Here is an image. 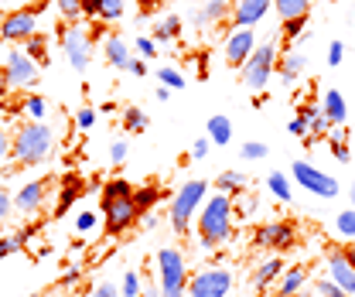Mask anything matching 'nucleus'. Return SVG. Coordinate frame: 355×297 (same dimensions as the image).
Here are the masks:
<instances>
[{
    "label": "nucleus",
    "instance_id": "1",
    "mask_svg": "<svg viewBox=\"0 0 355 297\" xmlns=\"http://www.w3.org/2000/svg\"><path fill=\"white\" fill-rule=\"evenodd\" d=\"M51 147H55V137H51V130L44 127L42 120H24V124H17L14 137H10V158L17 161V168H35V164H42L44 158L51 154Z\"/></svg>",
    "mask_w": 355,
    "mask_h": 297
},
{
    "label": "nucleus",
    "instance_id": "2",
    "mask_svg": "<svg viewBox=\"0 0 355 297\" xmlns=\"http://www.w3.org/2000/svg\"><path fill=\"white\" fill-rule=\"evenodd\" d=\"M232 202H229V195H212L209 202H205V209L195 215L198 219V239H202V250H216L222 246L229 236H232Z\"/></svg>",
    "mask_w": 355,
    "mask_h": 297
},
{
    "label": "nucleus",
    "instance_id": "3",
    "mask_svg": "<svg viewBox=\"0 0 355 297\" xmlns=\"http://www.w3.org/2000/svg\"><path fill=\"white\" fill-rule=\"evenodd\" d=\"M205 181H188V185H181L175 195V202H171V226H175L178 236H188V229H191V219L198 215V205L205 202Z\"/></svg>",
    "mask_w": 355,
    "mask_h": 297
},
{
    "label": "nucleus",
    "instance_id": "4",
    "mask_svg": "<svg viewBox=\"0 0 355 297\" xmlns=\"http://www.w3.org/2000/svg\"><path fill=\"white\" fill-rule=\"evenodd\" d=\"M157 266H161V297H184V291H188L184 256L175 246H164L157 253Z\"/></svg>",
    "mask_w": 355,
    "mask_h": 297
},
{
    "label": "nucleus",
    "instance_id": "5",
    "mask_svg": "<svg viewBox=\"0 0 355 297\" xmlns=\"http://www.w3.org/2000/svg\"><path fill=\"white\" fill-rule=\"evenodd\" d=\"M273 69H277V44L266 42V44H260V48L250 55V62L243 65V85L253 89V92H263L266 83H270V76H273Z\"/></svg>",
    "mask_w": 355,
    "mask_h": 297
},
{
    "label": "nucleus",
    "instance_id": "6",
    "mask_svg": "<svg viewBox=\"0 0 355 297\" xmlns=\"http://www.w3.org/2000/svg\"><path fill=\"white\" fill-rule=\"evenodd\" d=\"M232 291V270L225 266H212V270H202L188 280V297H229Z\"/></svg>",
    "mask_w": 355,
    "mask_h": 297
},
{
    "label": "nucleus",
    "instance_id": "7",
    "mask_svg": "<svg viewBox=\"0 0 355 297\" xmlns=\"http://www.w3.org/2000/svg\"><path fill=\"white\" fill-rule=\"evenodd\" d=\"M69 21L58 24V35H62V44H65V58L76 72H86L89 62H92V35H86L83 28H65Z\"/></svg>",
    "mask_w": 355,
    "mask_h": 297
},
{
    "label": "nucleus",
    "instance_id": "8",
    "mask_svg": "<svg viewBox=\"0 0 355 297\" xmlns=\"http://www.w3.org/2000/svg\"><path fill=\"white\" fill-rule=\"evenodd\" d=\"M42 7H44V0H38V3H31L24 10L7 14L3 24H0V38H7V42H28L31 35H38V10Z\"/></svg>",
    "mask_w": 355,
    "mask_h": 297
},
{
    "label": "nucleus",
    "instance_id": "9",
    "mask_svg": "<svg viewBox=\"0 0 355 297\" xmlns=\"http://www.w3.org/2000/svg\"><path fill=\"white\" fill-rule=\"evenodd\" d=\"M294 178H297V185L301 188H308L311 195H321V198H335L338 195V181L331 178V174H324V171L311 168L308 161H294Z\"/></svg>",
    "mask_w": 355,
    "mask_h": 297
},
{
    "label": "nucleus",
    "instance_id": "10",
    "mask_svg": "<svg viewBox=\"0 0 355 297\" xmlns=\"http://www.w3.org/2000/svg\"><path fill=\"white\" fill-rule=\"evenodd\" d=\"M3 72H7L10 85H21V89H35V85L42 83L38 65H35L24 51H7V65H3Z\"/></svg>",
    "mask_w": 355,
    "mask_h": 297
},
{
    "label": "nucleus",
    "instance_id": "11",
    "mask_svg": "<svg viewBox=\"0 0 355 297\" xmlns=\"http://www.w3.org/2000/svg\"><path fill=\"white\" fill-rule=\"evenodd\" d=\"M297 243V229H294V222H266L257 229V246H263V250H291Z\"/></svg>",
    "mask_w": 355,
    "mask_h": 297
},
{
    "label": "nucleus",
    "instance_id": "12",
    "mask_svg": "<svg viewBox=\"0 0 355 297\" xmlns=\"http://www.w3.org/2000/svg\"><path fill=\"white\" fill-rule=\"evenodd\" d=\"M103 215H106V232H110V236H120V232H127L133 222L140 219L137 205H133V198H116V202H103Z\"/></svg>",
    "mask_w": 355,
    "mask_h": 297
},
{
    "label": "nucleus",
    "instance_id": "13",
    "mask_svg": "<svg viewBox=\"0 0 355 297\" xmlns=\"http://www.w3.org/2000/svg\"><path fill=\"white\" fill-rule=\"evenodd\" d=\"M253 51H257V38H253L250 28H236V31L225 38V62H229L232 69H243Z\"/></svg>",
    "mask_w": 355,
    "mask_h": 297
},
{
    "label": "nucleus",
    "instance_id": "14",
    "mask_svg": "<svg viewBox=\"0 0 355 297\" xmlns=\"http://www.w3.org/2000/svg\"><path fill=\"white\" fill-rule=\"evenodd\" d=\"M51 185H55V178H42V181H28L17 195H14V209L17 212H42L44 198H48V192H51Z\"/></svg>",
    "mask_w": 355,
    "mask_h": 297
},
{
    "label": "nucleus",
    "instance_id": "15",
    "mask_svg": "<svg viewBox=\"0 0 355 297\" xmlns=\"http://www.w3.org/2000/svg\"><path fill=\"white\" fill-rule=\"evenodd\" d=\"M328 273H331V277H328L331 284H338L349 297H355V270H352V263L342 256L338 246H331V250H328Z\"/></svg>",
    "mask_w": 355,
    "mask_h": 297
},
{
    "label": "nucleus",
    "instance_id": "16",
    "mask_svg": "<svg viewBox=\"0 0 355 297\" xmlns=\"http://www.w3.org/2000/svg\"><path fill=\"white\" fill-rule=\"evenodd\" d=\"M273 7V0H239L232 7V24L236 28H253L266 17V10Z\"/></svg>",
    "mask_w": 355,
    "mask_h": 297
},
{
    "label": "nucleus",
    "instance_id": "17",
    "mask_svg": "<svg viewBox=\"0 0 355 297\" xmlns=\"http://www.w3.org/2000/svg\"><path fill=\"white\" fill-rule=\"evenodd\" d=\"M103 55H106V62H110L113 69H123V72H127V65L133 62L130 44L123 42L120 35H110V38H106V44H103Z\"/></svg>",
    "mask_w": 355,
    "mask_h": 297
},
{
    "label": "nucleus",
    "instance_id": "18",
    "mask_svg": "<svg viewBox=\"0 0 355 297\" xmlns=\"http://www.w3.org/2000/svg\"><path fill=\"white\" fill-rule=\"evenodd\" d=\"M83 192H86V181H83L79 174H65V178H62V188H58V205H55V212L62 215Z\"/></svg>",
    "mask_w": 355,
    "mask_h": 297
},
{
    "label": "nucleus",
    "instance_id": "19",
    "mask_svg": "<svg viewBox=\"0 0 355 297\" xmlns=\"http://www.w3.org/2000/svg\"><path fill=\"white\" fill-rule=\"evenodd\" d=\"M229 14V0H209L205 7H198V10H191V24H216Z\"/></svg>",
    "mask_w": 355,
    "mask_h": 297
},
{
    "label": "nucleus",
    "instance_id": "20",
    "mask_svg": "<svg viewBox=\"0 0 355 297\" xmlns=\"http://www.w3.org/2000/svg\"><path fill=\"white\" fill-rule=\"evenodd\" d=\"M161 198H164V188L161 185H140V188L133 185V205H137L140 215L147 212V209H154Z\"/></svg>",
    "mask_w": 355,
    "mask_h": 297
},
{
    "label": "nucleus",
    "instance_id": "21",
    "mask_svg": "<svg viewBox=\"0 0 355 297\" xmlns=\"http://www.w3.org/2000/svg\"><path fill=\"white\" fill-rule=\"evenodd\" d=\"M324 117H328L331 124H342V127H345L349 106H345V96H342L338 89H328V92H324Z\"/></svg>",
    "mask_w": 355,
    "mask_h": 297
},
{
    "label": "nucleus",
    "instance_id": "22",
    "mask_svg": "<svg viewBox=\"0 0 355 297\" xmlns=\"http://www.w3.org/2000/svg\"><path fill=\"white\" fill-rule=\"evenodd\" d=\"M304 65H308L304 51H284V58H280V76H284V83H294V79H301Z\"/></svg>",
    "mask_w": 355,
    "mask_h": 297
},
{
    "label": "nucleus",
    "instance_id": "23",
    "mask_svg": "<svg viewBox=\"0 0 355 297\" xmlns=\"http://www.w3.org/2000/svg\"><path fill=\"white\" fill-rule=\"evenodd\" d=\"M308 280V266H291L284 277H280V297H294L297 291H301V284Z\"/></svg>",
    "mask_w": 355,
    "mask_h": 297
},
{
    "label": "nucleus",
    "instance_id": "24",
    "mask_svg": "<svg viewBox=\"0 0 355 297\" xmlns=\"http://www.w3.org/2000/svg\"><path fill=\"white\" fill-rule=\"evenodd\" d=\"M280 273H284V260H277V256H273V260H266V263L257 266V273H253V287H257V291H263L266 284H270V280H277Z\"/></svg>",
    "mask_w": 355,
    "mask_h": 297
},
{
    "label": "nucleus",
    "instance_id": "25",
    "mask_svg": "<svg viewBox=\"0 0 355 297\" xmlns=\"http://www.w3.org/2000/svg\"><path fill=\"white\" fill-rule=\"evenodd\" d=\"M209 140L219 144V147H225V144L232 140V120L222 117V113H216V117L209 120Z\"/></svg>",
    "mask_w": 355,
    "mask_h": 297
},
{
    "label": "nucleus",
    "instance_id": "26",
    "mask_svg": "<svg viewBox=\"0 0 355 297\" xmlns=\"http://www.w3.org/2000/svg\"><path fill=\"white\" fill-rule=\"evenodd\" d=\"M273 7L284 21H294V17H308L311 0H273Z\"/></svg>",
    "mask_w": 355,
    "mask_h": 297
},
{
    "label": "nucleus",
    "instance_id": "27",
    "mask_svg": "<svg viewBox=\"0 0 355 297\" xmlns=\"http://www.w3.org/2000/svg\"><path fill=\"white\" fill-rule=\"evenodd\" d=\"M24 55H28L35 65H42V69L51 62V55H48V42H44L42 35H31V38L24 42Z\"/></svg>",
    "mask_w": 355,
    "mask_h": 297
},
{
    "label": "nucleus",
    "instance_id": "28",
    "mask_svg": "<svg viewBox=\"0 0 355 297\" xmlns=\"http://www.w3.org/2000/svg\"><path fill=\"white\" fill-rule=\"evenodd\" d=\"M150 35H154V42H175L178 35H181V17H178V14H171V17L157 21Z\"/></svg>",
    "mask_w": 355,
    "mask_h": 297
},
{
    "label": "nucleus",
    "instance_id": "29",
    "mask_svg": "<svg viewBox=\"0 0 355 297\" xmlns=\"http://www.w3.org/2000/svg\"><path fill=\"white\" fill-rule=\"evenodd\" d=\"M116 198H133V185L127 178H113L103 185V202H116Z\"/></svg>",
    "mask_w": 355,
    "mask_h": 297
},
{
    "label": "nucleus",
    "instance_id": "30",
    "mask_svg": "<svg viewBox=\"0 0 355 297\" xmlns=\"http://www.w3.org/2000/svg\"><path fill=\"white\" fill-rule=\"evenodd\" d=\"M147 124H150V120H147V113H144L140 106H127V110H123V130H127V133H144Z\"/></svg>",
    "mask_w": 355,
    "mask_h": 297
},
{
    "label": "nucleus",
    "instance_id": "31",
    "mask_svg": "<svg viewBox=\"0 0 355 297\" xmlns=\"http://www.w3.org/2000/svg\"><path fill=\"white\" fill-rule=\"evenodd\" d=\"M246 181H250V178H246L243 171H222L219 178H216V188L225 195V192H239V188H246Z\"/></svg>",
    "mask_w": 355,
    "mask_h": 297
},
{
    "label": "nucleus",
    "instance_id": "32",
    "mask_svg": "<svg viewBox=\"0 0 355 297\" xmlns=\"http://www.w3.org/2000/svg\"><path fill=\"white\" fill-rule=\"evenodd\" d=\"M266 188L280 198V202H291V185H287V174L284 171H270V178H266Z\"/></svg>",
    "mask_w": 355,
    "mask_h": 297
},
{
    "label": "nucleus",
    "instance_id": "33",
    "mask_svg": "<svg viewBox=\"0 0 355 297\" xmlns=\"http://www.w3.org/2000/svg\"><path fill=\"white\" fill-rule=\"evenodd\" d=\"M96 17L99 21H120L123 17V0H99L96 3Z\"/></svg>",
    "mask_w": 355,
    "mask_h": 297
},
{
    "label": "nucleus",
    "instance_id": "34",
    "mask_svg": "<svg viewBox=\"0 0 355 297\" xmlns=\"http://www.w3.org/2000/svg\"><path fill=\"white\" fill-rule=\"evenodd\" d=\"M328 144H331V154H335L342 164L352 158V154H349V144H345V130H331V133H328Z\"/></svg>",
    "mask_w": 355,
    "mask_h": 297
},
{
    "label": "nucleus",
    "instance_id": "35",
    "mask_svg": "<svg viewBox=\"0 0 355 297\" xmlns=\"http://www.w3.org/2000/svg\"><path fill=\"white\" fill-rule=\"evenodd\" d=\"M55 7L62 10V17H65L69 24L83 17V0H55Z\"/></svg>",
    "mask_w": 355,
    "mask_h": 297
},
{
    "label": "nucleus",
    "instance_id": "36",
    "mask_svg": "<svg viewBox=\"0 0 355 297\" xmlns=\"http://www.w3.org/2000/svg\"><path fill=\"white\" fill-rule=\"evenodd\" d=\"M24 110L31 113V120H44V113H48V103H44L42 96H28V99H24Z\"/></svg>",
    "mask_w": 355,
    "mask_h": 297
},
{
    "label": "nucleus",
    "instance_id": "37",
    "mask_svg": "<svg viewBox=\"0 0 355 297\" xmlns=\"http://www.w3.org/2000/svg\"><path fill=\"white\" fill-rule=\"evenodd\" d=\"M157 79H161V85H168V89H184V76L178 69H161Z\"/></svg>",
    "mask_w": 355,
    "mask_h": 297
},
{
    "label": "nucleus",
    "instance_id": "38",
    "mask_svg": "<svg viewBox=\"0 0 355 297\" xmlns=\"http://www.w3.org/2000/svg\"><path fill=\"white\" fill-rule=\"evenodd\" d=\"M335 229H338L342 236H355V209H349V212H338V219H335Z\"/></svg>",
    "mask_w": 355,
    "mask_h": 297
},
{
    "label": "nucleus",
    "instance_id": "39",
    "mask_svg": "<svg viewBox=\"0 0 355 297\" xmlns=\"http://www.w3.org/2000/svg\"><path fill=\"white\" fill-rule=\"evenodd\" d=\"M304 24H308V17H294V21H284V38H287V42L301 38V35H304Z\"/></svg>",
    "mask_w": 355,
    "mask_h": 297
},
{
    "label": "nucleus",
    "instance_id": "40",
    "mask_svg": "<svg viewBox=\"0 0 355 297\" xmlns=\"http://www.w3.org/2000/svg\"><path fill=\"white\" fill-rule=\"evenodd\" d=\"M266 154H270L266 144H257V140H253V144H243V158H246V161H263Z\"/></svg>",
    "mask_w": 355,
    "mask_h": 297
},
{
    "label": "nucleus",
    "instance_id": "41",
    "mask_svg": "<svg viewBox=\"0 0 355 297\" xmlns=\"http://www.w3.org/2000/svg\"><path fill=\"white\" fill-rule=\"evenodd\" d=\"M314 291H318L321 297H349L338 284H331V280H318V284H314Z\"/></svg>",
    "mask_w": 355,
    "mask_h": 297
},
{
    "label": "nucleus",
    "instance_id": "42",
    "mask_svg": "<svg viewBox=\"0 0 355 297\" xmlns=\"http://www.w3.org/2000/svg\"><path fill=\"white\" fill-rule=\"evenodd\" d=\"M127 154H130L127 140H113V147H110V161H113V164H123V161H127Z\"/></svg>",
    "mask_w": 355,
    "mask_h": 297
},
{
    "label": "nucleus",
    "instance_id": "43",
    "mask_svg": "<svg viewBox=\"0 0 355 297\" xmlns=\"http://www.w3.org/2000/svg\"><path fill=\"white\" fill-rule=\"evenodd\" d=\"M209 147H212V140H209V137H198V140L191 144V161H202V158H209Z\"/></svg>",
    "mask_w": 355,
    "mask_h": 297
},
{
    "label": "nucleus",
    "instance_id": "44",
    "mask_svg": "<svg viewBox=\"0 0 355 297\" xmlns=\"http://www.w3.org/2000/svg\"><path fill=\"white\" fill-rule=\"evenodd\" d=\"M137 51H140V58H154L157 55V42L154 38H137Z\"/></svg>",
    "mask_w": 355,
    "mask_h": 297
},
{
    "label": "nucleus",
    "instance_id": "45",
    "mask_svg": "<svg viewBox=\"0 0 355 297\" xmlns=\"http://www.w3.org/2000/svg\"><path fill=\"white\" fill-rule=\"evenodd\" d=\"M123 297H140V280H137V273H127V277H123Z\"/></svg>",
    "mask_w": 355,
    "mask_h": 297
},
{
    "label": "nucleus",
    "instance_id": "46",
    "mask_svg": "<svg viewBox=\"0 0 355 297\" xmlns=\"http://www.w3.org/2000/svg\"><path fill=\"white\" fill-rule=\"evenodd\" d=\"M89 297H120V291H116V284H113V280H103V284H99Z\"/></svg>",
    "mask_w": 355,
    "mask_h": 297
},
{
    "label": "nucleus",
    "instance_id": "47",
    "mask_svg": "<svg viewBox=\"0 0 355 297\" xmlns=\"http://www.w3.org/2000/svg\"><path fill=\"white\" fill-rule=\"evenodd\" d=\"M342 55H345V44L331 42V48H328V65H338V62H342Z\"/></svg>",
    "mask_w": 355,
    "mask_h": 297
},
{
    "label": "nucleus",
    "instance_id": "48",
    "mask_svg": "<svg viewBox=\"0 0 355 297\" xmlns=\"http://www.w3.org/2000/svg\"><path fill=\"white\" fill-rule=\"evenodd\" d=\"M14 250H21V246H17V239H14V236H3V239H0V260H3V256H10Z\"/></svg>",
    "mask_w": 355,
    "mask_h": 297
},
{
    "label": "nucleus",
    "instance_id": "49",
    "mask_svg": "<svg viewBox=\"0 0 355 297\" xmlns=\"http://www.w3.org/2000/svg\"><path fill=\"white\" fill-rule=\"evenodd\" d=\"M76 226H79V232H89V229L96 226V212H83L76 219Z\"/></svg>",
    "mask_w": 355,
    "mask_h": 297
},
{
    "label": "nucleus",
    "instance_id": "50",
    "mask_svg": "<svg viewBox=\"0 0 355 297\" xmlns=\"http://www.w3.org/2000/svg\"><path fill=\"white\" fill-rule=\"evenodd\" d=\"M10 205H14V198H10V195H7V192L0 188V222H3V219L10 215Z\"/></svg>",
    "mask_w": 355,
    "mask_h": 297
},
{
    "label": "nucleus",
    "instance_id": "51",
    "mask_svg": "<svg viewBox=\"0 0 355 297\" xmlns=\"http://www.w3.org/2000/svg\"><path fill=\"white\" fill-rule=\"evenodd\" d=\"M127 72H130V76H147V62H144V58H133L130 65H127Z\"/></svg>",
    "mask_w": 355,
    "mask_h": 297
},
{
    "label": "nucleus",
    "instance_id": "52",
    "mask_svg": "<svg viewBox=\"0 0 355 297\" xmlns=\"http://www.w3.org/2000/svg\"><path fill=\"white\" fill-rule=\"evenodd\" d=\"M137 7H140V14L147 17V14H154V10L161 7V0H137Z\"/></svg>",
    "mask_w": 355,
    "mask_h": 297
},
{
    "label": "nucleus",
    "instance_id": "53",
    "mask_svg": "<svg viewBox=\"0 0 355 297\" xmlns=\"http://www.w3.org/2000/svg\"><path fill=\"white\" fill-rule=\"evenodd\" d=\"M7 154H10V133H7V130L0 127V161H3Z\"/></svg>",
    "mask_w": 355,
    "mask_h": 297
},
{
    "label": "nucleus",
    "instance_id": "54",
    "mask_svg": "<svg viewBox=\"0 0 355 297\" xmlns=\"http://www.w3.org/2000/svg\"><path fill=\"white\" fill-rule=\"evenodd\" d=\"M76 124H79V127H92V124H96V113H92V110H83V113L76 117Z\"/></svg>",
    "mask_w": 355,
    "mask_h": 297
},
{
    "label": "nucleus",
    "instance_id": "55",
    "mask_svg": "<svg viewBox=\"0 0 355 297\" xmlns=\"http://www.w3.org/2000/svg\"><path fill=\"white\" fill-rule=\"evenodd\" d=\"M318 113H321V106H301V120H304L308 127H311V120H314Z\"/></svg>",
    "mask_w": 355,
    "mask_h": 297
},
{
    "label": "nucleus",
    "instance_id": "56",
    "mask_svg": "<svg viewBox=\"0 0 355 297\" xmlns=\"http://www.w3.org/2000/svg\"><path fill=\"white\" fill-rule=\"evenodd\" d=\"M291 133H297V137H308V124H304V120H301V117H297V120H291Z\"/></svg>",
    "mask_w": 355,
    "mask_h": 297
},
{
    "label": "nucleus",
    "instance_id": "57",
    "mask_svg": "<svg viewBox=\"0 0 355 297\" xmlns=\"http://www.w3.org/2000/svg\"><path fill=\"white\" fill-rule=\"evenodd\" d=\"M198 76H202V79H209V51H202V55H198Z\"/></svg>",
    "mask_w": 355,
    "mask_h": 297
},
{
    "label": "nucleus",
    "instance_id": "58",
    "mask_svg": "<svg viewBox=\"0 0 355 297\" xmlns=\"http://www.w3.org/2000/svg\"><path fill=\"white\" fill-rule=\"evenodd\" d=\"M342 256L352 263V270H355V243H349V246H342Z\"/></svg>",
    "mask_w": 355,
    "mask_h": 297
},
{
    "label": "nucleus",
    "instance_id": "59",
    "mask_svg": "<svg viewBox=\"0 0 355 297\" xmlns=\"http://www.w3.org/2000/svg\"><path fill=\"white\" fill-rule=\"evenodd\" d=\"M7 89H10V79H7V72H3V69H0V99H3V96H7Z\"/></svg>",
    "mask_w": 355,
    "mask_h": 297
},
{
    "label": "nucleus",
    "instance_id": "60",
    "mask_svg": "<svg viewBox=\"0 0 355 297\" xmlns=\"http://www.w3.org/2000/svg\"><path fill=\"white\" fill-rule=\"evenodd\" d=\"M154 96L164 103V99H171V89H168V85H157V92H154Z\"/></svg>",
    "mask_w": 355,
    "mask_h": 297
},
{
    "label": "nucleus",
    "instance_id": "61",
    "mask_svg": "<svg viewBox=\"0 0 355 297\" xmlns=\"http://www.w3.org/2000/svg\"><path fill=\"white\" fill-rule=\"evenodd\" d=\"M140 219H144L147 229H157V215H140Z\"/></svg>",
    "mask_w": 355,
    "mask_h": 297
},
{
    "label": "nucleus",
    "instance_id": "62",
    "mask_svg": "<svg viewBox=\"0 0 355 297\" xmlns=\"http://www.w3.org/2000/svg\"><path fill=\"white\" fill-rule=\"evenodd\" d=\"M352 205H355V181H352Z\"/></svg>",
    "mask_w": 355,
    "mask_h": 297
},
{
    "label": "nucleus",
    "instance_id": "63",
    "mask_svg": "<svg viewBox=\"0 0 355 297\" xmlns=\"http://www.w3.org/2000/svg\"><path fill=\"white\" fill-rule=\"evenodd\" d=\"M31 297H42V294H31Z\"/></svg>",
    "mask_w": 355,
    "mask_h": 297
}]
</instances>
